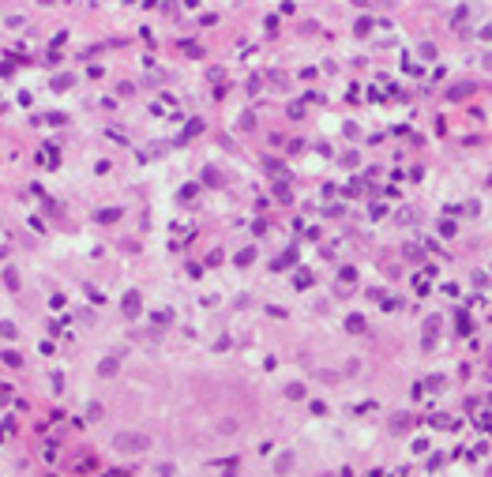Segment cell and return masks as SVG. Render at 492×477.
Returning a JSON list of instances; mask_svg holds the SVG:
<instances>
[{
  "mask_svg": "<svg viewBox=\"0 0 492 477\" xmlns=\"http://www.w3.org/2000/svg\"><path fill=\"white\" fill-rule=\"evenodd\" d=\"M113 447H117L120 455H143L147 447H151V436H143V432H120L117 440H113Z\"/></svg>",
  "mask_w": 492,
  "mask_h": 477,
  "instance_id": "obj_1",
  "label": "cell"
},
{
  "mask_svg": "<svg viewBox=\"0 0 492 477\" xmlns=\"http://www.w3.org/2000/svg\"><path fill=\"white\" fill-rule=\"evenodd\" d=\"M474 94V83H455V86H447V98L451 102H462V98H470Z\"/></svg>",
  "mask_w": 492,
  "mask_h": 477,
  "instance_id": "obj_2",
  "label": "cell"
},
{
  "mask_svg": "<svg viewBox=\"0 0 492 477\" xmlns=\"http://www.w3.org/2000/svg\"><path fill=\"white\" fill-rule=\"evenodd\" d=\"M432 428H440V432H451V428H458V421L447 417V413H436V417H432Z\"/></svg>",
  "mask_w": 492,
  "mask_h": 477,
  "instance_id": "obj_3",
  "label": "cell"
},
{
  "mask_svg": "<svg viewBox=\"0 0 492 477\" xmlns=\"http://www.w3.org/2000/svg\"><path fill=\"white\" fill-rule=\"evenodd\" d=\"M124 316H139V293H128L124 297Z\"/></svg>",
  "mask_w": 492,
  "mask_h": 477,
  "instance_id": "obj_4",
  "label": "cell"
},
{
  "mask_svg": "<svg viewBox=\"0 0 492 477\" xmlns=\"http://www.w3.org/2000/svg\"><path fill=\"white\" fill-rule=\"evenodd\" d=\"M440 327H443V319H440V316H428V319H424V334H428V338H432V334L440 331Z\"/></svg>",
  "mask_w": 492,
  "mask_h": 477,
  "instance_id": "obj_5",
  "label": "cell"
},
{
  "mask_svg": "<svg viewBox=\"0 0 492 477\" xmlns=\"http://www.w3.org/2000/svg\"><path fill=\"white\" fill-rule=\"evenodd\" d=\"M391 428H395V432H406V428H410V417H406V413H395V417H391Z\"/></svg>",
  "mask_w": 492,
  "mask_h": 477,
  "instance_id": "obj_6",
  "label": "cell"
},
{
  "mask_svg": "<svg viewBox=\"0 0 492 477\" xmlns=\"http://www.w3.org/2000/svg\"><path fill=\"white\" fill-rule=\"evenodd\" d=\"M346 327H349L353 334H365V319H361V316H349V319H346Z\"/></svg>",
  "mask_w": 492,
  "mask_h": 477,
  "instance_id": "obj_7",
  "label": "cell"
},
{
  "mask_svg": "<svg viewBox=\"0 0 492 477\" xmlns=\"http://www.w3.org/2000/svg\"><path fill=\"white\" fill-rule=\"evenodd\" d=\"M293 286H297V290H305V286H312V274H308V271H297V278H293Z\"/></svg>",
  "mask_w": 492,
  "mask_h": 477,
  "instance_id": "obj_8",
  "label": "cell"
},
{
  "mask_svg": "<svg viewBox=\"0 0 492 477\" xmlns=\"http://www.w3.org/2000/svg\"><path fill=\"white\" fill-rule=\"evenodd\" d=\"M286 395H289V398H305V387L293 384V387H286Z\"/></svg>",
  "mask_w": 492,
  "mask_h": 477,
  "instance_id": "obj_9",
  "label": "cell"
},
{
  "mask_svg": "<svg viewBox=\"0 0 492 477\" xmlns=\"http://www.w3.org/2000/svg\"><path fill=\"white\" fill-rule=\"evenodd\" d=\"M421 57L432 60V57H436V45H432V42H424V45H421Z\"/></svg>",
  "mask_w": 492,
  "mask_h": 477,
  "instance_id": "obj_10",
  "label": "cell"
},
{
  "mask_svg": "<svg viewBox=\"0 0 492 477\" xmlns=\"http://www.w3.org/2000/svg\"><path fill=\"white\" fill-rule=\"evenodd\" d=\"M117 372V361H102V376H113Z\"/></svg>",
  "mask_w": 492,
  "mask_h": 477,
  "instance_id": "obj_11",
  "label": "cell"
},
{
  "mask_svg": "<svg viewBox=\"0 0 492 477\" xmlns=\"http://www.w3.org/2000/svg\"><path fill=\"white\" fill-rule=\"evenodd\" d=\"M481 38H485V42H492V23H489V26H481Z\"/></svg>",
  "mask_w": 492,
  "mask_h": 477,
  "instance_id": "obj_12",
  "label": "cell"
},
{
  "mask_svg": "<svg viewBox=\"0 0 492 477\" xmlns=\"http://www.w3.org/2000/svg\"><path fill=\"white\" fill-rule=\"evenodd\" d=\"M481 64H485V68H489V72H492V53H489V57H485V60H481Z\"/></svg>",
  "mask_w": 492,
  "mask_h": 477,
  "instance_id": "obj_13",
  "label": "cell"
}]
</instances>
